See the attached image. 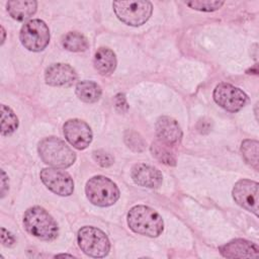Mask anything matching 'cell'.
<instances>
[{
	"label": "cell",
	"instance_id": "6da1fadb",
	"mask_svg": "<svg viewBox=\"0 0 259 259\" xmlns=\"http://www.w3.org/2000/svg\"><path fill=\"white\" fill-rule=\"evenodd\" d=\"M127 225L135 233L148 237H158L164 229L161 215L146 205H136L130 209Z\"/></svg>",
	"mask_w": 259,
	"mask_h": 259
},
{
	"label": "cell",
	"instance_id": "7a4b0ae2",
	"mask_svg": "<svg viewBox=\"0 0 259 259\" xmlns=\"http://www.w3.org/2000/svg\"><path fill=\"white\" fill-rule=\"evenodd\" d=\"M37 151L40 159L48 165L55 168H68L76 160L73 150L62 140L56 137H49L41 140Z\"/></svg>",
	"mask_w": 259,
	"mask_h": 259
},
{
	"label": "cell",
	"instance_id": "3957f363",
	"mask_svg": "<svg viewBox=\"0 0 259 259\" xmlns=\"http://www.w3.org/2000/svg\"><path fill=\"white\" fill-rule=\"evenodd\" d=\"M23 225L30 235L45 241L56 239L59 233L56 221L40 206H33L25 211Z\"/></svg>",
	"mask_w": 259,
	"mask_h": 259
},
{
	"label": "cell",
	"instance_id": "277c9868",
	"mask_svg": "<svg viewBox=\"0 0 259 259\" xmlns=\"http://www.w3.org/2000/svg\"><path fill=\"white\" fill-rule=\"evenodd\" d=\"M86 196L89 201L97 206H109L119 198V190L116 184L105 176L90 178L85 186Z\"/></svg>",
	"mask_w": 259,
	"mask_h": 259
},
{
	"label": "cell",
	"instance_id": "5b68a950",
	"mask_svg": "<svg viewBox=\"0 0 259 259\" xmlns=\"http://www.w3.org/2000/svg\"><path fill=\"white\" fill-rule=\"evenodd\" d=\"M112 6L117 18L131 26L144 24L153 11V5L149 1H114Z\"/></svg>",
	"mask_w": 259,
	"mask_h": 259
},
{
	"label": "cell",
	"instance_id": "8992f818",
	"mask_svg": "<svg viewBox=\"0 0 259 259\" xmlns=\"http://www.w3.org/2000/svg\"><path fill=\"white\" fill-rule=\"evenodd\" d=\"M78 245L90 257L100 258L108 254L110 243L107 236L95 227H83L78 232Z\"/></svg>",
	"mask_w": 259,
	"mask_h": 259
},
{
	"label": "cell",
	"instance_id": "52a82bcc",
	"mask_svg": "<svg viewBox=\"0 0 259 259\" xmlns=\"http://www.w3.org/2000/svg\"><path fill=\"white\" fill-rule=\"evenodd\" d=\"M19 37L28 51L40 52L50 41V29L42 20L31 19L22 25Z\"/></svg>",
	"mask_w": 259,
	"mask_h": 259
},
{
	"label": "cell",
	"instance_id": "ba28073f",
	"mask_svg": "<svg viewBox=\"0 0 259 259\" xmlns=\"http://www.w3.org/2000/svg\"><path fill=\"white\" fill-rule=\"evenodd\" d=\"M213 99L222 108L236 112L243 108L248 97L241 89L229 83H221L213 90Z\"/></svg>",
	"mask_w": 259,
	"mask_h": 259
},
{
	"label": "cell",
	"instance_id": "9c48e42d",
	"mask_svg": "<svg viewBox=\"0 0 259 259\" xmlns=\"http://www.w3.org/2000/svg\"><path fill=\"white\" fill-rule=\"evenodd\" d=\"M40 179L51 191L58 195L69 196L74 191V181L64 170L45 168L40 171Z\"/></svg>",
	"mask_w": 259,
	"mask_h": 259
},
{
	"label": "cell",
	"instance_id": "30bf717a",
	"mask_svg": "<svg viewBox=\"0 0 259 259\" xmlns=\"http://www.w3.org/2000/svg\"><path fill=\"white\" fill-rule=\"evenodd\" d=\"M232 193L240 206L258 215V183L256 181L241 179L235 184Z\"/></svg>",
	"mask_w": 259,
	"mask_h": 259
},
{
	"label": "cell",
	"instance_id": "8fae6325",
	"mask_svg": "<svg viewBox=\"0 0 259 259\" xmlns=\"http://www.w3.org/2000/svg\"><path fill=\"white\" fill-rule=\"evenodd\" d=\"M66 140L76 149H86L92 141V132L90 126L81 119H69L63 126Z\"/></svg>",
	"mask_w": 259,
	"mask_h": 259
},
{
	"label": "cell",
	"instance_id": "7c38bea8",
	"mask_svg": "<svg viewBox=\"0 0 259 259\" xmlns=\"http://www.w3.org/2000/svg\"><path fill=\"white\" fill-rule=\"evenodd\" d=\"M220 252L227 258H257L259 256L258 246L244 239L233 240L220 247Z\"/></svg>",
	"mask_w": 259,
	"mask_h": 259
},
{
	"label": "cell",
	"instance_id": "4fadbf2b",
	"mask_svg": "<svg viewBox=\"0 0 259 259\" xmlns=\"http://www.w3.org/2000/svg\"><path fill=\"white\" fill-rule=\"evenodd\" d=\"M45 79L51 86H70L76 81L77 74L71 66L59 63L47 68Z\"/></svg>",
	"mask_w": 259,
	"mask_h": 259
},
{
	"label": "cell",
	"instance_id": "5bb4252c",
	"mask_svg": "<svg viewBox=\"0 0 259 259\" xmlns=\"http://www.w3.org/2000/svg\"><path fill=\"white\" fill-rule=\"evenodd\" d=\"M156 133L158 140L173 147L180 143L182 131L178 122L169 116H161L156 122Z\"/></svg>",
	"mask_w": 259,
	"mask_h": 259
},
{
	"label": "cell",
	"instance_id": "9a60e30c",
	"mask_svg": "<svg viewBox=\"0 0 259 259\" xmlns=\"http://www.w3.org/2000/svg\"><path fill=\"white\" fill-rule=\"evenodd\" d=\"M133 180L141 186L149 188H157L161 185L162 173L155 167L146 164H136L132 168Z\"/></svg>",
	"mask_w": 259,
	"mask_h": 259
},
{
	"label": "cell",
	"instance_id": "2e32d148",
	"mask_svg": "<svg viewBox=\"0 0 259 259\" xmlns=\"http://www.w3.org/2000/svg\"><path fill=\"white\" fill-rule=\"evenodd\" d=\"M37 2L33 0H11L7 2V11L13 19L23 21L33 15Z\"/></svg>",
	"mask_w": 259,
	"mask_h": 259
},
{
	"label": "cell",
	"instance_id": "e0dca14e",
	"mask_svg": "<svg viewBox=\"0 0 259 259\" xmlns=\"http://www.w3.org/2000/svg\"><path fill=\"white\" fill-rule=\"evenodd\" d=\"M94 67L102 76L111 74L116 67L114 53L107 48H100L94 56Z\"/></svg>",
	"mask_w": 259,
	"mask_h": 259
},
{
	"label": "cell",
	"instance_id": "ac0fdd59",
	"mask_svg": "<svg viewBox=\"0 0 259 259\" xmlns=\"http://www.w3.org/2000/svg\"><path fill=\"white\" fill-rule=\"evenodd\" d=\"M76 95L84 102L93 103L100 98L101 88L93 81H81L76 85Z\"/></svg>",
	"mask_w": 259,
	"mask_h": 259
},
{
	"label": "cell",
	"instance_id": "d6986e66",
	"mask_svg": "<svg viewBox=\"0 0 259 259\" xmlns=\"http://www.w3.org/2000/svg\"><path fill=\"white\" fill-rule=\"evenodd\" d=\"M151 152H152V155L160 162H162L168 166L176 165V159H175L174 153L172 151V147L161 142L160 140H158L152 144Z\"/></svg>",
	"mask_w": 259,
	"mask_h": 259
},
{
	"label": "cell",
	"instance_id": "ffe728a7",
	"mask_svg": "<svg viewBox=\"0 0 259 259\" xmlns=\"http://www.w3.org/2000/svg\"><path fill=\"white\" fill-rule=\"evenodd\" d=\"M258 147L259 143L256 140H245L241 145V154L247 164L258 170Z\"/></svg>",
	"mask_w": 259,
	"mask_h": 259
},
{
	"label": "cell",
	"instance_id": "44dd1931",
	"mask_svg": "<svg viewBox=\"0 0 259 259\" xmlns=\"http://www.w3.org/2000/svg\"><path fill=\"white\" fill-rule=\"evenodd\" d=\"M63 46L71 52H83L88 48V41L83 34L71 31L63 37Z\"/></svg>",
	"mask_w": 259,
	"mask_h": 259
},
{
	"label": "cell",
	"instance_id": "7402d4cb",
	"mask_svg": "<svg viewBox=\"0 0 259 259\" xmlns=\"http://www.w3.org/2000/svg\"><path fill=\"white\" fill-rule=\"evenodd\" d=\"M18 126V118L15 113L6 105H1V134L2 136L11 135Z\"/></svg>",
	"mask_w": 259,
	"mask_h": 259
},
{
	"label": "cell",
	"instance_id": "603a6c76",
	"mask_svg": "<svg viewBox=\"0 0 259 259\" xmlns=\"http://www.w3.org/2000/svg\"><path fill=\"white\" fill-rule=\"evenodd\" d=\"M187 6L192 9L199 10V11H214L221 8L224 5V1L219 0H193L185 2Z\"/></svg>",
	"mask_w": 259,
	"mask_h": 259
},
{
	"label": "cell",
	"instance_id": "cb8c5ba5",
	"mask_svg": "<svg viewBox=\"0 0 259 259\" xmlns=\"http://www.w3.org/2000/svg\"><path fill=\"white\" fill-rule=\"evenodd\" d=\"M124 141L128 148L134 151L142 152L146 148V142L144 139L134 131H126L124 135Z\"/></svg>",
	"mask_w": 259,
	"mask_h": 259
},
{
	"label": "cell",
	"instance_id": "d4e9b609",
	"mask_svg": "<svg viewBox=\"0 0 259 259\" xmlns=\"http://www.w3.org/2000/svg\"><path fill=\"white\" fill-rule=\"evenodd\" d=\"M93 158L102 167H109L113 164V157L103 150L94 151Z\"/></svg>",
	"mask_w": 259,
	"mask_h": 259
},
{
	"label": "cell",
	"instance_id": "484cf974",
	"mask_svg": "<svg viewBox=\"0 0 259 259\" xmlns=\"http://www.w3.org/2000/svg\"><path fill=\"white\" fill-rule=\"evenodd\" d=\"M114 105H115V108L118 112H125L127 109H128V106H127V103H126V99L124 97L123 94L121 93H118L115 95L114 97Z\"/></svg>",
	"mask_w": 259,
	"mask_h": 259
},
{
	"label": "cell",
	"instance_id": "4316f807",
	"mask_svg": "<svg viewBox=\"0 0 259 259\" xmlns=\"http://www.w3.org/2000/svg\"><path fill=\"white\" fill-rule=\"evenodd\" d=\"M1 242L4 246L11 247L14 245L15 239L8 231H6L4 228H2L1 229Z\"/></svg>",
	"mask_w": 259,
	"mask_h": 259
},
{
	"label": "cell",
	"instance_id": "83f0119b",
	"mask_svg": "<svg viewBox=\"0 0 259 259\" xmlns=\"http://www.w3.org/2000/svg\"><path fill=\"white\" fill-rule=\"evenodd\" d=\"M2 177H1V197H4L6 194V191L8 190V178L5 174V172L1 171Z\"/></svg>",
	"mask_w": 259,
	"mask_h": 259
},
{
	"label": "cell",
	"instance_id": "f1b7e54d",
	"mask_svg": "<svg viewBox=\"0 0 259 259\" xmlns=\"http://www.w3.org/2000/svg\"><path fill=\"white\" fill-rule=\"evenodd\" d=\"M1 31H2V35H3V38H2V40H1V45L4 42V39H5V30H4V28L1 26Z\"/></svg>",
	"mask_w": 259,
	"mask_h": 259
}]
</instances>
